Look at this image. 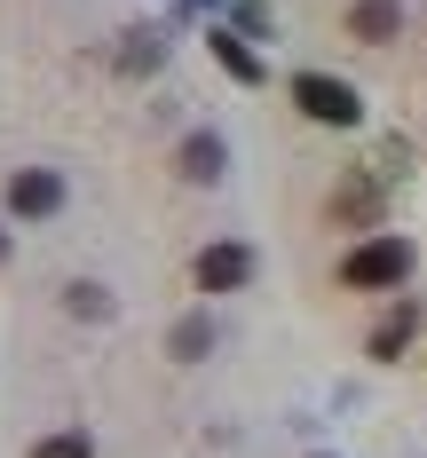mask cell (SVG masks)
I'll list each match as a JSON object with an SVG mask.
<instances>
[{"instance_id": "6", "label": "cell", "mask_w": 427, "mask_h": 458, "mask_svg": "<svg viewBox=\"0 0 427 458\" xmlns=\"http://www.w3.org/2000/svg\"><path fill=\"white\" fill-rule=\"evenodd\" d=\"M404 340H412V309H396V317H388V324L372 332V356H396Z\"/></svg>"}, {"instance_id": "2", "label": "cell", "mask_w": 427, "mask_h": 458, "mask_svg": "<svg viewBox=\"0 0 427 458\" xmlns=\"http://www.w3.org/2000/svg\"><path fill=\"white\" fill-rule=\"evenodd\" d=\"M293 103H301L309 119H325V127H356V119H364L356 88H348V80H325V72H301V80H293Z\"/></svg>"}, {"instance_id": "9", "label": "cell", "mask_w": 427, "mask_h": 458, "mask_svg": "<svg viewBox=\"0 0 427 458\" xmlns=\"http://www.w3.org/2000/svg\"><path fill=\"white\" fill-rule=\"evenodd\" d=\"M214 158H222V150H214V142H206V135L190 142V174H198V182H214Z\"/></svg>"}, {"instance_id": "3", "label": "cell", "mask_w": 427, "mask_h": 458, "mask_svg": "<svg viewBox=\"0 0 427 458\" xmlns=\"http://www.w3.org/2000/svg\"><path fill=\"white\" fill-rule=\"evenodd\" d=\"M245 276H253V253H245V245H206V253H198V284H206V293H237Z\"/></svg>"}, {"instance_id": "1", "label": "cell", "mask_w": 427, "mask_h": 458, "mask_svg": "<svg viewBox=\"0 0 427 458\" xmlns=\"http://www.w3.org/2000/svg\"><path fill=\"white\" fill-rule=\"evenodd\" d=\"M412 276V245L404 237H372V245H356L348 261H340V284H356V293H388V284H404Z\"/></svg>"}, {"instance_id": "5", "label": "cell", "mask_w": 427, "mask_h": 458, "mask_svg": "<svg viewBox=\"0 0 427 458\" xmlns=\"http://www.w3.org/2000/svg\"><path fill=\"white\" fill-rule=\"evenodd\" d=\"M396 24H404L396 0H356V8H348V32H356V40H388Z\"/></svg>"}, {"instance_id": "4", "label": "cell", "mask_w": 427, "mask_h": 458, "mask_svg": "<svg viewBox=\"0 0 427 458\" xmlns=\"http://www.w3.org/2000/svg\"><path fill=\"white\" fill-rule=\"evenodd\" d=\"M8 206H16V214H56V206H64V182H56L47 166H32V174H16Z\"/></svg>"}, {"instance_id": "8", "label": "cell", "mask_w": 427, "mask_h": 458, "mask_svg": "<svg viewBox=\"0 0 427 458\" xmlns=\"http://www.w3.org/2000/svg\"><path fill=\"white\" fill-rule=\"evenodd\" d=\"M32 458H88V435H47Z\"/></svg>"}, {"instance_id": "7", "label": "cell", "mask_w": 427, "mask_h": 458, "mask_svg": "<svg viewBox=\"0 0 427 458\" xmlns=\"http://www.w3.org/2000/svg\"><path fill=\"white\" fill-rule=\"evenodd\" d=\"M214 55H222V72H237L245 88L261 80V64H253V47H237V40H214Z\"/></svg>"}]
</instances>
